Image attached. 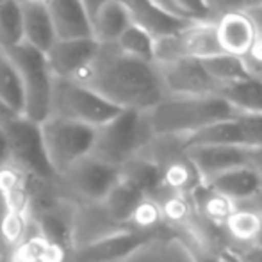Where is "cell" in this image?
<instances>
[{"instance_id": "6da1fadb", "label": "cell", "mask_w": 262, "mask_h": 262, "mask_svg": "<svg viewBox=\"0 0 262 262\" xmlns=\"http://www.w3.org/2000/svg\"><path fill=\"white\" fill-rule=\"evenodd\" d=\"M75 82L90 88L120 111L148 113L168 97L156 62L130 57L114 43L98 45L93 61Z\"/></svg>"}, {"instance_id": "7a4b0ae2", "label": "cell", "mask_w": 262, "mask_h": 262, "mask_svg": "<svg viewBox=\"0 0 262 262\" xmlns=\"http://www.w3.org/2000/svg\"><path fill=\"white\" fill-rule=\"evenodd\" d=\"M237 111L220 95L166 97L146 113L154 138H186L216 121L232 120Z\"/></svg>"}, {"instance_id": "3957f363", "label": "cell", "mask_w": 262, "mask_h": 262, "mask_svg": "<svg viewBox=\"0 0 262 262\" xmlns=\"http://www.w3.org/2000/svg\"><path fill=\"white\" fill-rule=\"evenodd\" d=\"M152 139L146 113L120 111L113 120L95 128L90 156L120 169Z\"/></svg>"}, {"instance_id": "277c9868", "label": "cell", "mask_w": 262, "mask_h": 262, "mask_svg": "<svg viewBox=\"0 0 262 262\" xmlns=\"http://www.w3.org/2000/svg\"><path fill=\"white\" fill-rule=\"evenodd\" d=\"M14 62L24 88V116L41 123L50 116V97H52L54 77L47 64L45 54L27 43L6 49Z\"/></svg>"}, {"instance_id": "5b68a950", "label": "cell", "mask_w": 262, "mask_h": 262, "mask_svg": "<svg viewBox=\"0 0 262 262\" xmlns=\"http://www.w3.org/2000/svg\"><path fill=\"white\" fill-rule=\"evenodd\" d=\"M45 154L55 177H61L79 159L90 156L95 139V128L50 114L39 123Z\"/></svg>"}, {"instance_id": "8992f818", "label": "cell", "mask_w": 262, "mask_h": 262, "mask_svg": "<svg viewBox=\"0 0 262 262\" xmlns=\"http://www.w3.org/2000/svg\"><path fill=\"white\" fill-rule=\"evenodd\" d=\"M6 134L9 162L34 179L49 180L55 173L45 154L41 127L24 114H13L0 121Z\"/></svg>"}, {"instance_id": "52a82bcc", "label": "cell", "mask_w": 262, "mask_h": 262, "mask_svg": "<svg viewBox=\"0 0 262 262\" xmlns=\"http://www.w3.org/2000/svg\"><path fill=\"white\" fill-rule=\"evenodd\" d=\"M120 113L118 107L75 80L54 79L50 114L97 128Z\"/></svg>"}, {"instance_id": "ba28073f", "label": "cell", "mask_w": 262, "mask_h": 262, "mask_svg": "<svg viewBox=\"0 0 262 262\" xmlns=\"http://www.w3.org/2000/svg\"><path fill=\"white\" fill-rule=\"evenodd\" d=\"M225 54L217 43L216 21H193L180 32L156 39V62L177 59H205Z\"/></svg>"}, {"instance_id": "9c48e42d", "label": "cell", "mask_w": 262, "mask_h": 262, "mask_svg": "<svg viewBox=\"0 0 262 262\" xmlns=\"http://www.w3.org/2000/svg\"><path fill=\"white\" fill-rule=\"evenodd\" d=\"M162 86L168 97H200L217 95V86L200 59H177L169 62H156Z\"/></svg>"}, {"instance_id": "30bf717a", "label": "cell", "mask_w": 262, "mask_h": 262, "mask_svg": "<svg viewBox=\"0 0 262 262\" xmlns=\"http://www.w3.org/2000/svg\"><path fill=\"white\" fill-rule=\"evenodd\" d=\"M61 177L82 198L90 202H102L120 180V169L86 156L70 166Z\"/></svg>"}, {"instance_id": "8fae6325", "label": "cell", "mask_w": 262, "mask_h": 262, "mask_svg": "<svg viewBox=\"0 0 262 262\" xmlns=\"http://www.w3.org/2000/svg\"><path fill=\"white\" fill-rule=\"evenodd\" d=\"M159 239L156 234L139 230H120L116 234H109L105 237H100L97 241L90 243L84 248H80L75 255L77 262H120L128 259L139 252L141 248L148 246Z\"/></svg>"}, {"instance_id": "7c38bea8", "label": "cell", "mask_w": 262, "mask_h": 262, "mask_svg": "<svg viewBox=\"0 0 262 262\" xmlns=\"http://www.w3.org/2000/svg\"><path fill=\"white\" fill-rule=\"evenodd\" d=\"M97 50L98 43L93 38L55 39L54 45L45 52V59L54 79L75 80L93 61Z\"/></svg>"}, {"instance_id": "4fadbf2b", "label": "cell", "mask_w": 262, "mask_h": 262, "mask_svg": "<svg viewBox=\"0 0 262 262\" xmlns=\"http://www.w3.org/2000/svg\"><path fill=\"white\" fill-rule=\"evenodd\" d=\"M121 2L125 4L130 14L132 25L148 32L154 39L173 36L193 24L191 20L162 9L154 0H121Z\"/></svg>"}, {"instance_id": "5bb4252c", "label": "cell", "mask_w": 262, "mask_h": 262, "mask_svg": "<svg viewBox=\"0 0 262 262\" xmlns=\"http://www.w3.org/2000/svg\"><path fill=\"white\" fill-rule=\"evenodd\" d=\"M216 36L225 54L243 59L255 45L259 29L248 13H232L217 18Z\"/></svg>"}, {"instance_id": "9a60e30c", "label": "cell", "mask_w": 262, "mask_h": 262, "mask_svg": "<svg viewBox=\"0 0 262 262\" xmlns=\"http://www.w3.org/2000/svg\"><path fill=\"white\" fill-rule=\"evenodd\" d=\"M184 152L204 182L223 171L248 164V154L241 146H191L184 148Z\"/></svg>"}, {"instance_id": "2e32d148", "label": "cell", "mask_w": 262, "mask_h": 262, "mask_svg": "<svg viewBox=\"0 0 262 262\" xmlns=\"http://www.w3.org/2000/svg\"><path fill=\"white\" fill-rule=\"evenodd\" d=\"M55 39L91 38V21L79 0H47Z\"/></svg>"}, {"instance_id": "e0dca14e", "label": "cell", "mask_w": 262, "mask_h": 262, "mask_svg": "<svg viewBox=\"0 0 262 262\" xmlns=\"http://www.w3.org/2000/svg\"><path fill=\"white\" fill-rule=\"evenodd\" d=\"M205 184H209L214 191H217L232 204L253 200L262 193V175L250 164L220 173Z\"/></svg>"}, {"instance_id": "ac0fdd59", "label": "cell", "mask_w": 262, "mask_h": 262, "mask_svg": "<svg viewBox=\"0 0 262 262\" xmlns=\"http://www.w3.org/2000/svg\"><path fill=\"white\" fill-rule=\"evenodd\" d=\"M0 207L4 214L29 220L31 212L29 175H25L11 162L0 168Z\"/></svg>"}, {"instance_id": "d6986e66", "label": "cell", "mask_w": 262, "mask_h": 262, "mask_svg": "<svg viewBox=\"0 0 262 262\" xmlns=\"http://www.w3.org/2000/svg\"><path fill=\"white\" fill-rule=\"evenodd\" d=\"M130 25V14L125 4L121 0H107L91 16V38L98 45H111L116 43Z\"/></svg>"}, {"instance_id": "ffe728a7", "label": "cell", "mask_w": 262, "mask_h": 262, "mask_svg": "<svg viewBox=\"0 0 262 262\" xmlns=\"http://www.w3.org/2000/svg\"><path fill=\"white\" fill-rule=\"evenodd\" d=\"M24 43L45 54L55 41L52 20L45 4H20Z\"/></svg>"}, {"instance_id": "44dd1931", "label": "cell", "mask_w": 262, "mask_h": 262, "mask_svg": "<svg viewBox=\"0 0 262 262\" xmlns=\"http://www.w3.org/2000/svg\"><path fill=\"white\" fill-rule=\"evenodd\" d=\"M120 180L134 187L146 198H157L164 191L161 168L154 159L132 157L120 168Z\"/></svg>"}, {"instance_id": "7402d4cb", "label": "cell", "mask_w": 262, "mask_h": 262, "mask_svg": "<svg viewBox=\"0 0 262 262\" xmlns=\"http://www.w3.org/2000/svg\"><path fill=\"white\" fill-rule=\"evenodd\" d=\"M191 200H193V209L194 214L198 217L205 221V223L217 227H223L225 220L228 217V214L234 210V204L230 200H227L225 196H221L217 191H214L209 184L202 182L196 189L191 193Z\"/></svg>"}, {"instance_id": "603a6c76", "label": "cell", "mask_w": 262, "mask_h": 262, "mask_svg": "<svg viewBox=\"0 0 262 262\" xmlns=\"http://www.w3.org/2000/svg\"><path fill=\"white\" fill-rule=\"evenodd\" d=\"M217 95L225 98L237 113L262 114V80L255 77L220 86Z\"/></svg>"}, {"instance_id": "cb8c5ba5", "label": "cell", "mask_w": 262, "mask_h": 262, "mask_svg": "<svg viewBox=\"0 0 262 262\" xmlns=\"http://www.w3.org/2000/svg\"><path fill=\"white\" fill-rule=\"evenodd\" d=\"M143 198L146 196H143L139 191L125 184L123 180H118L100 204L104 205V210L109 220L116 221V223H128Z\"/></svg>"}, {"instance_id": "d4e9b609", "label": "cell", "mask_w": 262, "mask_h": 262, "mask_svg": "<svg viewBox=\"0 0 262 262\" xmlns=\"http://www.w3.org/2000/svg\"><path fill=\"white\" fill-rule=\"evenodd\" d=\"M0 102L14 114L24 113V88L18 70L0 47Z\"/></svg>"}, {"instance_id": "484cf974", "label": "cell", "mask_w": 262, "mask_h": 262, "mask_svg": "<svg viewBox=\"0 0 262 262\" xmlns=\"http://www.w3.org/2000/svg\"><path fill=\"white\" fill-rule=\"evenodd\" d=\"M202 66L209 77L217 84V86H225V84L239 82V80L250 79V72L246 68L245 61L237 55L230 54H217L210 55V57L202 59Z\"/></svg>"}, {"instance_id": "4316f807", "label": "cell", "mask_w": 262, "mask_h": 262, "mask_svg": "<svg viewBox=\"0 0 262 262\" xmlns=\"http://www.w3.org/2000/svg\"><path fill=\"white\" fill-rule=\"evenodd\" d=\"M262 227V214L255 209H234L225 220L223 228L237 241L253 246Z\"/></svg>"}, {"instance_id": "83f0119b", "label": "cell", "mask_w": 262, "mask_h": 262, "mask_svg": "<svg viewBox=\"0 0 262 262\" xmlns=\"http://www.w3.org/2000/svg\"><path fill=\"white\" fill-rule=\"evenodd\" d=\"M39 234L47 243L59 248H64L72 252V241H73V232L72 223L64 214L57 212V210H47L39 216Z\"/></svg>"}, {"instance_id": "f1b7e54d", "label": "cell", "mask_w": 262, "mask_h": 262, "mask_svg": "<svg viewBox=\"0 0 262 262\" xmlns=\"http://www.w3.org/2000/svg\"><path fill=\"white\" fill-rule=\"evenodd\" d=\"M123 54L145 62H156V39L143 29L130 25L114 43Z\"/></svg>"}, {"instance_id": "f546056e", "label": "cell", "mask_w": 262, "mask_h": 262, "mask_svg": "<svg viewBox=\"0 0 262 262\" xmlns=\"http://www.w3.org/2000/svg\"><path fill=\"white\" fill-rule=\"evenodd\" d=\"M20 43H24L20 2L6 0L0 4V47L6 50Z\"/></svg>"}, {"instance_id": "4dcf8cb0", "label": "cell", "mask_w": 262, "mask_h": 262, "mask_svg": "<svg viewBox=\"0 0 262 262\" xmlns=\"http://www.w3.org/2000/svg\"><path fill=\"white\" fill-rule=\"evenodd\" d=\"M241 128L245 148H262V114L239 113L235 116Z\"/></svg>"}, {"instance_id": "1f68e13d", "label": "cell", "mask_w": 262, "mask_h": 262, "mask_svg": "<svg viewBox=\"0 0 262 262\" xmlns=\"http://www.w3.org/2000/svg\"><path fill=\"white\" fill-rule=\"evenodd\" d=\"M175 9L191 21H216V16L210 13L205 0H171Z\"/></svg>"}, {"instance_id": "d6a6232c", "label": "cell", "mask_w": 262, "mask_h": 262, "mask_svg": "<svg viewBox=\"0 0 262 262\" xmlns=\"http://www.w3.org/2000/svg\"><path fill=\"white\" fill-rule=\"evenodd\" d=\"M210 13L217 18L232 13H248L253 7H257L255 0H205Z\"/></svg>"}, {"instance_id": "836d02e7", "label": "cell", "mask_w": 262, "mask_h": 262, "mask_svg": "<svg viewBox=\"0 0 262 262\" xmlns=\"http://www.w3.org/2000/svg\"><path fill=\"white\" fill-rule=\"evenodd\" d=\"M239 262H262V248L259 246H248V250L239 255Z\"/></svg>"}, {"instance_id": "e575fe53", "label": "cell", "mask_w": 262, "mask_h": 262, "mask_svg": "<svg viewBox=\"0 0 262 262\" xmlns=\"http://www.w3.org/2000/svg\"><path fill=\"white\" fill-rule=\"evenodd\" d=\"M246 154H248V164L262 175V148H246Z\"/></svg>"}, {"instance_id": "d590c367", "label": "cell", "mask_w": 262, "mask_h": 262, "mask_svg": "<svg viewBox=\"0 0 262 262\" xmlns=\"http://www.w3.org/2000/svg\"><path fill=\"white\" fill-rule=\"evenodd\" d=\"M6 164H9V150H7L6 134H4L2 123H0V168Z\"/></svg>"}, {"instance_id": "8d00e7d4", "label": "cell", "mask_w": 262, "mask_h": 262, "mask_svg": "<svg viewBox=\"0 0 262 262\" xmlns=\"http://www.w3.org/2000/svg\"><path fill=\"white\" fill-rule=\"evenodd\" d=\"M80 4H82V7L86 9L88 16H90V21H91V16H93L95 13H97V9L102 6V4H105L107 0H79Z\"/></svg>"}, {"instance_id": "74e56055", "label": "cell", "mask_w": 262, "mask_h": 262, "mask_svg": "<svg viewBox=\"0 0 262 262\" xmlns=\"http://www.w3.org/2000/svg\"><path fill=\"white\" fill-rule=\"evenodd\" d=\"M156 4H159V6L162 7V9H166V11H169L171 14H177V16H180V13L175 9V6H173V2L171 0H154ZM184 18V16H182Z\"/></svg>"}, {"instance_id": "f35d334b", "label": "cell", "mask_w": 262, "mask_h": 262, "mask_svg": "<svg viewBox=\"0 0 262 262\" xmlns=\"http://www.w3.org/2000/svg\"><path fill=\"white\" fill-rule=\"evenodd\" d=\"M20 4H45L47 0H18Z\"/></svg>"}, {"instance_id": "ab89813d", "label": "cell", "mask_w": 262, "mask_h": 262, "mask_svg": "<svg viewBox=\"0 0 262 262\" xmlns=\"http://www.w3.org/2000/svg\"><path fill=\"white\" fill-rule=\"evenodd\" d=\"M257 198H259V200H257V207H255V210H257V212H260V214H262V193H260Z\"/></svg>"}, {"instance_id": "60d3db41", "label": "cell", "mask_w": 262, "mask_h": 262, "mask_svg": "<svg viewBox=\"0 0 262 262\" xmlns=\"http://www.w3.org/2000/svg\"><path fill=\"white\" fill-rule=\"evenodd\" d=\"M0 221H2V207H0ZM4 245H2V239H0V252H2Z\"/></svg>"}, {"instance_id": "b9f144b4", "label": "cell", "mask_w": 262, "mask_h": 262, "mask_svg": "<svg viewBox=\"0 0 262 262\" xmlns=\"http://www.w3.org/2000/svg\"><path fill=\"white\" fill-rule=\"evenodd\" d=\"M255 4H257V7L262 6V0H255Z\"/></svg>"}, {"instance_id": "7bdbcfd3", "label": "cell", "mask_w": 262, "mask_h": 262, "mask_svg": "<svg viewBox=\"0 0 262 262\" xmlns=\"http://www.w3.org/2000/svg\"><path fill=\"white\" fill-rule=\"evenodd\" d=\"M2 2H6V0H0V4H2Z\"/></svg>"}]
</instances>
